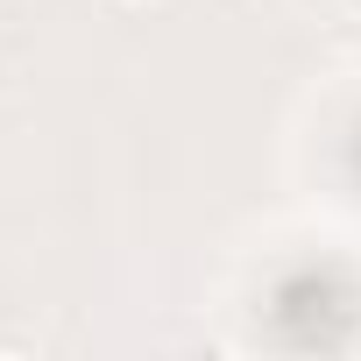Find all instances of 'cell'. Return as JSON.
<instances>
[{
    "mask_svg": "<svg viewBox=\"0 0 361 361\" xmlns=\"http://www.w3.org/2000/svg\"><path fill=\"white\" fill-rule=\"evenodd\" d=\"M354 15H361V0H354Z\"/></svg>",
    "mask_w": 361,
    "mask_h": 361,
    "instance_id": "6da1fadb",
    "label": "cell"
}]
</instances>
